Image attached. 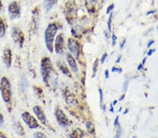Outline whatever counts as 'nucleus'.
<instances>
[{
    "instance_id": "1",
    "label": "nucleus",
    "mask_w": 158,
    "mask_h": 138,
    "mask_svg": "<svg viewBox=\"0 0 158 138\" xmlns=\"http://www.w3.org/2000/svg\"><path fill=\"white\" fill-rule=\"evenodd\" d=\"M58 31V27L56 24H49L45 30L44 33V40L46 48L50 53H53V42L54 38Z\"/></svg>"
},
{
    "instance_id": "2",
    "label": "nucleus",
    "mask_w": 158,
    "mask_h": 138,
    "mask_svg": "<svg viewBox=\"0 0 158 138\" xmlns=\"http://www.w3.org/2000/svg\"><path fill=\"white\" fill-rule=\"evenodd\" d=\"M0 91H1L2 97L5 103H9L11 100V85L9 79L3 77L0 81Z\"/></svg>"
},
{
    "instance_id": "3",
    "label": "nucleus",
    "mask_w": 158,
    "mask_h": 138,
    "mask_svg": "<svg viewBox=\"0 0 158 138\" xmlns=\"http://www.w3.org/2000/svg\"><path fill=\"white\" fill-rule=\"evenodd\" d=\"M52 69L53 66L51 64V61L49 60V58H43L41 62V73L44 82L47 85L49 79L50 78L51 72H52Z\"/></svg>"
},
{
    "instance_id": "4",
    "label": "nucleus",
    "mask_w": 158,
    "mask_h": 138,
    "mask_svg": "<svg viewBox=\"0 0 158 138\" xmlns=\"http://www.w3.org/2000/svg\"><path fill=\"white\" fill-rule=\"evenodd\" d=\"M11 37L14 43L19 48H22L25 41L24 34L21 29L18 27H14L11 29Z\"/></svg>"
},
{
    "instance_id": "5",
    "label": "nucleus",
    "mask_w": 158,
    "mask_h": 138,
    "mask_svg": "<svg viewBox=\"0 0 158 138\" xmlns=\"http://www.w3.org/2000/svg\"><path fill=\"white\" fill-rule=\"evenodd\" d=\"M9 16L11 20H16L21 17V6L17 2H12L9 4L8 7Z\"/></svg>"
},
{
    "instance_id": "6",
    "label": "nucleus",
    "mask_w": 158,
    "mask_h": 138,
    "mask_svg": "<svg viewBox=\"0 0 158 138\" xmlns=\"http://www.w3.org/2000/svg\"><path fill=\"white\" fill-rule=\"evenodd\" d=\"M22 118H23V122L26 123L30 129H37V128L39 127L38 121L29 112H23L22 114Z\"/></svg>"
},
{
    "instance_id": "7",
    "label": "nucleus",
    "mask_w": 158,
    "mask_h": 138,
    "mask_svg": "<svg viewBox=\"0 0 158 138\" xmlns=\"http://www.w3.org/2000/svg\"><path fill=\"white\" fill-rule=\"evenodd\" d=\"M55 116L56 119H57L58 122L60 124V125H62V126H67V125H68L69 119L62 110L58 108V109L56 110Z\"/></svg>"
},
{
    "instance_id": "8",
    "label": "nucleus",
    "mask_w": 158,
    "mask_h": 138,
    "mask_svg": "<svg viewBox=\"0 0 158 138\" xmlns=\"http://www.w3.org/2000/svg\"><path fill=\"white\" fill-rule=\"evenodd\" d=\"M68 49L74 55L77 56L79 55V51H80V43L77 41L75 40L72 38L68 39Z\"/></svg>"
},
{
    "instance_id": "9",
    "label": "nucleus",
    "mask_w": 158,
    "mask_h": 138,
    "mask_svg": "<svg viewBox=\"0 0 158 138\" xmlns=\"http://www.w3.org/2000/svg\"><path fill=\"white\" fill-rule=\"evenodd\" d=\"M65 48V43H64V38L62 34H59L56 37L55 41V50L57 54H63Z\"/></svg>"
},
{
    "instance_id": "10",
    "label": "nucleus",
    "mask_w": 158,
    "mask_h": 138,
    "mask_svg": "<svg viewBox=\"0 0 158 138\" xmlns=\"http://www.w3.org/2000/svg\"><path fill=\"white\" fill-rule=\"evenodd\" d=\"M33 112L37 116L38 119L40 121L41 124L45 125L46 123V117L45 114H44V110L41 109L40 106H38V105L34 106L33 107Z\"/></svg>"
},
{
    "instance_id": "11",
    "label": "nucleus",
    "mask_w": 158,
    "mask_h": 138,
    "mask_svg": "<svg viewBox=\"0 0 158 138\" xmlns=\"http://www.w3.org/2000/svg\"><path fill=\"white\" fill-rule=\"evenodd\" d=\"M12 54L11 51L9 48L4 49L3 51V61L7 68H10L11 66Z\"/></svg>"
},
{
    "instance_id": "12",
    "label": "nucleus",
    "mask_w": 158,
    "mask_h": 138,
    "mask_svg": "<svg viewBox=\"0 0 158 138\" xmlns=\"http://www.w3.org/2000/svg\"><path fill=\"white\" fill-rule=\"evenodd\" d=\"M66 57H67V61L68 63L69 66H70L71 68V70H72L74 73H77L78 71V68H77V62H76L75 58H74L70 53L67 54Z\"/></svg>"
},
{
    "instance_id": "13",
    "label": "nucleus",
    "mask_w": 158,
    "mask_h": 138,
    "mask_svg": "<svg viewBox=\"0 0 158 138\" xmlns=\"http://www.w3.org/2000/svg\"><path fill=\"white\" fill-rule=\"evenodd\" d=\"M58 0H44V9H46V12L52 9V7L57 3Z\"/></svg>"
},
{
    "instance_id": "14",
    "label": "nucleus",
    "mask_w": 158,
    "mask_h": 138,
    "mask_svg": "<svg viewBox=\"0 0 158 138\" xmlns=\"http://www.w3.org/2000/svg\"><path fill=\"white\" fill-rule=\"evenodd\" d=\"M6 34V24L2 18H0V38H3Z\"/></svg>"
},
{
    "instance_id": "15",
    "label": "nucleus",
    "mask_w": 158,
    "mask_h": 138,
    "mask_svg": "<svg viewBox=\"0 0 158 138\" xmlns=\"http://www.w3.org/2000/svg\"><path fill=\"white\" fill-rule=\"evenodd\" d=\"M83 135V131L80 129L73 130L72 133L70 135V138H81Z\"/></svg>"
},
{
    "instance_id": "16",
    "label": "nucleus",
    "mask_w": 158,
    "mask_h": 138,
    "mask_svg": "<svg viewBox=\"0 0 158 138\" xmlns=\"http://www.w3.org/2000/svg\"><path fill=\"white\" fill-rule=\"evenodd\" d=\"M86 128L88 130L89 132H90L91 133H93L95 131V126L92 123L90 122H88L86 123Z\"/></svg>"
},
{
    "instance_id": "17",
    "label": "nucleus",
    "mask_w": 158,
    "mask_h": 138,
    "mask_svg": "<svg viewBox=\"0 0 158 138\" xmlns=\"http://www.w3.org/2000/svg\"><path fill=\"white\" fill-rule=\"evenodd\" d=\"M112 18H113V13H110L109 18H108V31L111 32L112 31V28H111V25H112Z\"/></svg>"
},
{
    "instance_id": "18",
    "label": "nucleus",
    "mask_w": 158,
    "mask_h": 138,
    "mask_svg": "<svg viewBox=\"0 0 158 138\" xmlns=\"http://www.w3.org/2000/svg\"><path fill=\"white\" fill-rule=\"evenodd\" d=\"M61 71H62V72L65 74V75H68V76H70V77H71V74H70V73L69 72V70H68V68L66 67L65 66H62L61 67Z\"/></svg>"
},
{
    "instance_id": "19",
    "label": "nucleus",
    "mask_w": 158,
    "mask_h": 138,
    "mask_svg": "<svg viewBox=\"0 0 158 138\" xmlns=\"http://www.w3.org/2000/svg\"><path fill=\"white\" fill-rule=\"evenodd\" d=\"M34 138H47L45 135L41 132H37L34 135Z\"/></svg>"
},
{
    "instance_id": "20",
    "label": "nucleus",
    "mask_w": 158,
    "mask_h": 138,
    "mask_svg": "<svg viewBox=\"0 0 158 138\" xmlns=\"http://www.w3.org/2000/svg\"><path fill=\"white\" fill-rule=\"evenodd\" d=\"M97 68H98V60H96L93 67V75H92L93 78L96 75V71H97Z\"/></svg>"
},
{
    "instance_id": "21",
    "label": "nucleus",
    "mask_w": 158,
    "mask_h": 138,
    "mask_svg": "<svg viewBox=\"0 0 158 138\" xmlns=\"http://www.w3.org/2000/svg\"><path fill=\"white\" fill-rule=\"evenodd\" d=\"M111 71H112L113 73H121L122 72V69L120 68V67H113L112 69H111Z\"/></svg>"
},
{
    "instance_id": "22",
    "label": "nucleus",
    "mask_w": 158,
    "mask_h": 138,
    "mask_svg": "<svg viewBox=\"0 0 158 138\" xmlns=\"http://www.w3.org/2000/svg\"><path fill=\"white\" fill-rule=\"evenodd\" d=\"M114 6H115V5L113 4H110V6L107 8V10H106V13L109 14L110 12H111V11H113V9H114Z\"/></svg>"
},
{
    "instance_id": "23",
    "label": "nucleus",
    "mask_w": 158,
    "mask_h": 138,
    "mask_svg": "<svg viewBox=\"0 0 158 138\" xmlns=\"http://www.w3.org/2000/svg\"><path fill=\"white\" fill-rule=\"evenodd\" d=\"M98 92H99V95H100V103L102 104L103 100V91L101 88L98 89Z\"/></svg>"
},
{
    "instance_id": "24",
    "label": "nucleus",
    "mask_w": 158,
    "mask_h": 138,
    "mask_svg": "<svg viewBox=\"0 0 158 138\" xmlns=\"http://www.w3.org/2000/svg\"><path fill=\"white\" fill-rule=\"evenodd\" d=\"M117 36H115V34H113V36H112V41H113V43H112V45L113 46H115L116 45V41H117Z\"/></svg>"
},
{
    "instance_id": "25",
    "label": "nucleus",
    "mask_w": 158,
    "mask_h": 138,
    "mask_svg": "<svg viewBox=\"0 0 158 138\" xmlns=\"http://www.w3.org/2000/svg\"><path fill=\"white\" fill-rule=\"evenodd\" d=\"M107 56H108L107 53H105L104 54H103V56H102V57H101V64H103V63L105 62V60H106V58H107Z\"/></svg>"
},
{
    "instance_id": "26",
    "label": "nucleus",
    "mask_w": 158,
    "mask_h": 138,
    "mask_svg": "<svg viewBox=\"0 0 158 138\" xmlns=\"http://www.w3.org/2000/svg\"><path fill=\"white\" fill-rule=\"evenodd\" d=\"M128 85H129V82H128L127 80H126L124 83V85H123V90H124V92H126V91L127 90Z\"/></svg>"
},
{
    "instance_id": "27",
    "label": "nucleus",
    "mask_w": 158,
    "mask_h": 138,
    "mask_svg": "<svg viewBox=\"0 0 158 138\" xmlns=\"http://www.w3.org/2000/svg\"><path fill=\"white\" fill-rule=\"evenodd\" d=\"M4 124V117L2 114V113H0V126H2Z\"/></svg>"
},
{
    "instance_id": "28",
    "label": "nucleus",
    "mask_w": 158,
    "mask_h": 138,
    "mask_svg": "<svg viewBox=\"0 0 158 138\" xmlns=\"http://www.w3.org/2000/svg\"><path fill=\"white\" fill-rule=\"evenodd\" d=\"M118 123H119V116H117V117H116V118H115V123H114L115 127L117 126Z\"/></svg>"
},
{
    "instance_id": "29",
    "label": "nucleus",
    "mask_w": 158,
    "mask_h": 138,
    "mask_svg": "<svg viewBox=\"0 0 158 138\" xmlns=\"http://www.w3.org/2000/svg\"><path fill=\"white\" fill-rule=\"evenodd\" d=\"M105 77L106 79L109 78V71H108V69H106L105 71Z\"/></svg>"
},
{
    "instance_id": "30",
    "label": "nucleus",
    "mask_w": 158,
    "mask_h": 138,
    "mask_svg": "<svg viewBox=\"0 0 158 138\" xmlns=\"http://www.w3.org/2000/svg\"><path fill=\"white\" fill-rule=\"evenodd\" d=\"M125 43H126V40L124 39V40L122 41V43H121V45H120V49H121V50H122L123 48H124V46L125 45Z\"/></svg>"
},
{
    "instance_id": "31",
    "label": "nucleus",
    "mask_w": 158,
    "mask_h": 138,
    "mask_svg": "<svg viewBox=\"0 0 158 138\" xmlns=\"http://www.w3.org/2000/svg\"><path fill=\"white\" fill-rule=\"evenodd\" d=\"M155 49H152V50H150L148 51V56H151L152 54L153 53V52H155Z\"/></svg>"
},
{
    "instance_id": "32",
    "label": "nucleus",
    "mask_w": 158,
    "mask_h": 138,
    "mask_svg": "<svg viewBox=\"0 0 158 138\" xmlns=\"http://www.w3.org/2000/svg\"><path fill=\"white\" fill-rule=\"evenodd\" d=\"M153 43H154V41H150L148 42V43L147 47H148V48H150V47L151 46Z\"/></svg>"
},
{
    "instance_id": "33",
    "label": "nucleus",
    "mask_w": 158,
    "mask_h": 138,
    "mask_svg": "<svg viewBox=\"0 0 158 138\" xmlns=\"http://www.w3.org/2000/svg\"><path fill=\"white\" fill-rule=\"evenodd\" d=\"M96 0H86V4H92V3H94Z\"/></svg>"
},
{
    "instance_id": "34",
    "label": "nucleus",
    "mask_w": 158,
    "mask_h": 138,
    "mask_svg": "<svg viewBox=\"0 0 158 138\" xmlns=\"http://www.w3.org/2000/svg\"><path fill=\"white\" fill-rule=\"evenodd\" d=\"M155 12H156V11H155V10H153V11H150L149 12H148V13H146V15H147V16H149V15H150V14L155 13Z\"/></svg>"
},
{
    "instance_id": "35",
    "label": "nucleus",
    "mask_w": 158,
    "mask_h": 138,
    "mask_svg": "<svg viewBox=\"0 0 158 138\" xmlns=\"http://www.w3.org/2000/svg\"><path fill=\"white\" fill-rule=\"evenodd\" d=\"M143 67H144V65H143L142 64H140L139 65V66H138V71L141 70V69L143 68Z\"/></svg>"
},
{
    "instance_id": "36",
    "label": "nucleus",
    "mask_w": 158,
    "mask_h": 138,
    "mask_svg": "<svg viewBox=\"0 0 158 138\" xmlns=\"http://www.w3.org/2000/svg\"><path fill=\"white\" fill-rule=\"evenodd\" d=\"M121 57H122V55H120L119 56H118V57H117V60L115 61V63H116V64H117V63H119V62H120V60H121Z\"/></svg>"
},
{
    "instance_id": "37",
    "label": "nucleus",
    "mask_w": 158,
    "mask_h": 138,
    "mask_svg": "<svg viewBox=\"0 0 158 138\" xmlns=\"http://www.w3.org/2000/svg\"><path fill=\"white\" fill-rule=\"evenodd\" d=\"M110 111L111 112L114 113V108H113V103H111L110 104Z\"/></svg>"
},
{
    "instance_id": "38",
    "label": "nucleus",
    "mask_w": 158,
    "mask_h": 138,
    "mask_svg": "<svg viewBox=\"0 0 158 138\" xmlns=\"http://www.w3.org/2000/svg\"><path fill=\"white\" fill-rule=\"evenodd\" d=\"M124 97H125V95L123 94V95L122 96H121V98H120V99H119L120 101H122V100H124Z\"/></svg>"
},
{
    "instance_id": "39",
    "label": "nucleus",
    "mask_w": 158,
    "mask_h": 138,
    "mask_svg": "<svg viewBox=\"0 0 158 138\" xmlns=\"http://www.w3.org/2000/svg\"><path fill=\"white\" fill-rule=\"evenodd\" d=\"M146 60H147V57H145L144 59V60H143V61H142V64L143 65H145V61H146Z\"/></svg>"
},
{
    "instance_id": "40",
    "label": "nucleus",
    "mask_w": 158,
    "mask_h": 138,
    "mask_svg": "<svg viewBox=\"0 0 158 138\" xmlns=\"http://www.w3.org/2000/svg\"><path fill=\"white\" fill-rule=\"evenodd\" d=\"M2 8H3V4H2V1L1 0H0V11H2Z\"/></svg>"
},
{
    "instance_id": "41",
    "label": "nucleus",
    "mask_w": 158,
    "mask_h": 138,
    "mask_svg": "<svg viewBox=\"0 0 158 138\" xmlns=\"http://www.w3.org/2000/svg\"><path fill=\"white\" fill-rule=\"evenodd\" d=\"M128 112H129V109H126V110H125V111L124 112V113H123V114H126Z\"/></svg>"
},
{
    "instance_id": "42",
    "label": "nucleus",
    "mask_w": 158,
    "mask_h": 138,
    "mask_svg": "<svg viewBox=\"0 0 158 138\" xmlns=\"http://www.w3.org/2000/svg\"><path fill=\"white\" fill-rule=\"evenodd\" d=\"M0 137H1L2 138H6V137H5V136H4V135L3 134H2V133H0Z\"/></svg>"
},
{
    "instance_id": "43",
    "label": "nucleus",
    "mask_w": 158,
    "mask_h": 138,
    "mask_svg": "<svg viewBox=\"0 0 158 138\" xmlns=\"http://www.w3.org/2000/svg\"><path fill=\"white\" fill-rule=\"evenodd\" d=\"M117 100H115L114 101H113V105H115L116 104H117Z\"/></svg>"
},
{
    "instance_id": "44",
    "label": "nucleus",
    "mask_w": 158,
    "mask_h": 138,
    "mask_svg": "<svg viewBox=\"0 0 158 138\" xmlns=\"http://www.w3.org/2000/svg\"><path fill=\"white\" fill-rule=\"evenodd\" d=\"M122 107H120V110H119V112H120V111L122 110Z\"/></svg>"
},
{
    "instance_id": "45",
    "label": "nucleus",
    "mask_w": 158,
    "mask_h": 138,
    "mask_svg": "<svg viewBox=\"0 0 158 138\" xmlns=\"http://www.w3.org/2000/svg\"><path fill=\"white\" fill-rule=\"evenodd\" d=\"M157 30H158V26H157Z\"/></svg>"
}]
</instances>
